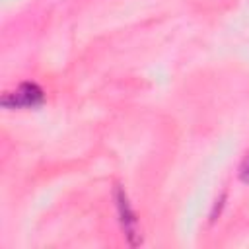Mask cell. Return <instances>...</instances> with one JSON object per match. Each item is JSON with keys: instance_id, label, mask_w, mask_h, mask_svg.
Returning <instances> with one entry per match:
<instances>
[{"instance_id": "obj_1", "label": "cell", "mask_w": 249, "mask_h": 249, "mask_svg": "<svg viewBox=\"0 0 249 249\" xmlns=\"http://www.w3.org/2000/svg\"><path fill=\"white\" fill-rule=\"evenodd\" d=\"M43 101V89L37 84H21L16 91H8L2 97L4 107H35Z\"/></svg>"}, {"instance_id": "obj_2", "label": "cell", "mask_w": 249, "mask_h": 249, "mask_svg": "<svg viewBox=\"0 0 249 249\" xmlns=\"http://www.w3.org/2000/svg\"><path fill=\"white\" fill-rule=\"evenodd\" d=\"M119 208H121V216H123V222H128L126 224V228H124V231L128 233V235H132V231H134V216H132V212H130V208H128V202H126V196L119 191Z\"/></svg>"}, {"instance_id": "obj_3", "label": "cell", "mask_w": 249, "mask_h": 249, "mask_svg": "<svg viewBox=\"0 0 249 249\" xmlns=\"http://www.w3.org/2000/svg\"><path fill=\"white\" fill-rule=\"evenodd\" d=\"M239 177L245 181V183H249V156L243 160V163H241V169H239Z\"/></svg>"}]
</instances>
